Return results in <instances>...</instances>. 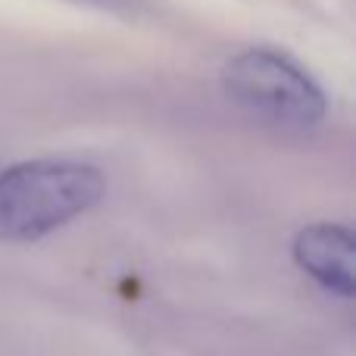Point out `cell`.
<instances>
[{"label":"cell","instance_id":"6da1fadb","mask_svg":"<svg viewBox=\"0 0 356 356\" xmlns=\"http://www.w3.org/2000/svg\"><path fill=\"white\" fill-rule=\"evenodd\" d=\"M106 175L79 160H22L0 169V241L31 244L94 209Z\"/></svg>","mask_w":356,"mask_h":356},{"label":"cell","instance_id":"7a4b0ae2","mask_svg":"<svg viewBox=\"0 0 356 356\" xmlns=\"http://www.w3.org/2000/svg\"><path fill=\"white\" fill-rule=\"evenodd\" d=\"M225 94L250 116L284 131H313L325 122L328 97L322 85L294 60L272 47H250L222 69Z\"/></svg>","mask_w":356,"mask_h":356},{"label":"cell","instance_id":"3957f363","mask_svg":"<svg viewBox=\"0 0 356 356\" xmlns=\"http://www.w3.org/2000/svg\"><path fill=\"white\" fill-rule=\"evenodd\" d=\"M294 263L328 294L350 300L356 294V244L353 232L338 222H316L294 234Z\"/></svg>","mask_w":356,"mask_h":356},{"label":"cell","instance_id":"277c9868","mask_svg":"<svg viewBox=\"0 0 356 356\" xmlns=\"http://www.w3.org/2000/svg\"><path fill=\"white\" fill-rule=\"evenodd\" d=\"M63 3L110 13V16H122V19H138L147 13V0H63Z\"/></svg>","mask_w":356,"mask_h":356}]
</instances>
